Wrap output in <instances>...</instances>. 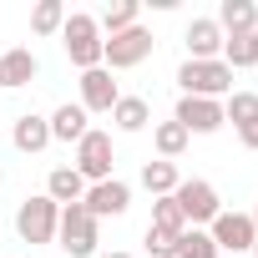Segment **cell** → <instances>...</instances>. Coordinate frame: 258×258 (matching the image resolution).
Segmentation results:
<instances>
[{"mask_svg":"<svg viewBox=\"0 0 258 258\" xmlns=\"http://www.w3.org/2000/svg\"><path fill=\"white\" fill-rule=\"evenodd\" d=\"M177 182H182L177 162H162V157H157V162H147V167H142V187H147L152 198H172V192H177Z\"/></svg>","mask_w":258,"mask_h":258,"instance_id":"20","label":"cell"},{"mask_svg":"<svg viewBox=\"0 0 258 258\" xmlns=\"http://www.w3.org/2000/svg\"><path fill=\"white\" fill-rule=\"evenodd\" d=\"M111 121H116V132H147V126H152L147 96H121V101L111 106Z\"/></svg>","mask_w":258,"mask_h":258,"instance_id":"19","label":"cell"},{"mask_svg":"<svg viewBox=\"0 0 258 258\" xmlns=\"http://www.w3.org/2000/svg\"><path fill=\"white\" fill-rule=\"evenodd\" d=\"M248 218H253V228H258V208H253V213H248Z\"/></svg>","mask_w":258,"mask_h":258,"instance_id":"30","label":"cell"},{"mask_svg":"<svg viewBox=\"0 0 258 258\" xmlns=\"http://www.w3.org/2000/svg\"><path fill=\"white\" fill-rule=\"evenodd\" d=\"M213 21H218L223 36H253L258 31V6H253V0H223Z\"/></svg>","mask_w":258,"mask_h":258,"instance_id":"16","label":"cell"},{"mask_svg":"<svg viewBox=\"0 0 258 258\" xmlns=\"http://www.w3.org/2000/svg\"><path fill=\"white\" fill-rule=\"evenodd\" d=\"M177 258H223V253H218V243L208 238V228H187V233L177 238Z\"/></svg>","mask_w":258,"mask_h":258,"instance_id":"26","label":"cell"},{"mask_svg":"<svg viewBox=\"0 0 258 258\" xmlns=\"http://www.w3.org/2000/svg\"><path fill=\"white\" fill-rule=\"evenodd\" d=\"M187 142H192V137L182 132L177 121H157V126H152V147H157V157H162V162L182 157V152H187Z\"/></svg>","mask_w":258,"mask_h":258,"instance_id":"21","label":"cell"},{"mask_svg":"<svg viewBox=\"0 0 258 258\" xmlns=\"http://www.w3.org/2000/svg\"><path fill=\"white\" fill-rule=\"evenodd\" d=\"M46 198L61 203V208H71V203L86 198V177H81L71 162H66V167H51V177H46Z\"/></svg>","mask_w":258,"mask_h":258,"instance_id":"18","label":"cell"},{"mask_svg":"<svg viewBox=\"0 0 258 258\" xmlns=\"http://www.w3.org/2000/svg\"><path fill=\"white\" fill-rule=\"evenodd\" d=\"M172 121L182 126L187 137H208V132H218L228 116H223V101H208V96H177Z\"/></svg>","mask_w":258,"mask_h":258,"instance_id":"9","label":"cell"},{"mask_svg":"<svg viewBox=\"0 0 258 258\" xmlns=\"http://www.w3.org/2000/svg\"><path fill=\"white\" fill-rule=\"evenodd\" d=\"M96 258H132V253H96Z\"/></svg>","mask_w":258,"mask_h":258,"instance_id":"28","label":"cell"},{"mask_svg":"<svg viewBox=\"0 0 258 258\" xmlns=\"http://www.w3.org/2000/svg\"><path fill=\"white\" fill-rule=\"evenodd\" d=\"M152 31L147 26H132V31H116V36H106V46H101V66L106 71H132V66H142L147 56H152Z\"/></svg>","mask_w":258,"mask_h":258,"instance_id":"6","label":"cell"},{"mask_svg":"<svg viewBox=\"0 0 258 258\" xmlns=\"http://www.w3.org/2000/svg\"><path fill=\"white\" fill-rule=\"evenodd\" d=\"M248 258H258V238H253V253H248Z\"/></svg>","mask_w":258,"mask_h":258,"instance_id":"29","label":"cell"},{"mask_svg":"<svg viewBox=\"0 0 258 258\" xmlns=\"http://www.w3.org/2000/svg\"><path fill=\"white\" fill-rule=\"evenodd\" d=\"M0 182H6V172H0Z\"/></svg>","mask_w":258,"mask_h":258,"instance_id":"32","label":"cell"},{"mask_svg":"<svg viewBox=\"0 0 258 258\" xmlns=\"http://www.w3.org/2000/svg\"><path fill=\"white\" fill-rule=\"evenodd\" d=\"M71 167L86 177V187H91V182H106V177H111V167H116L111 132H96V126H91V132L76 142V162H71Z\"/></svg>","mask_w":258,"mask_h":258,"instance_id":"8","label":"cell"},{"mask_svg":"<svg viewBox=\"0 0 258 258\" xmlns=\"http://www.w3.org/2000/svg\"><path fill=\"white\" fill-rule=\"evenodd\" d=\"M223 116L238 126V142L258 152V91H233V96H223Z\"/></svg>","mask_w":258,"mask_h":258,"instance_id":"12","label":"cell"},{"mask_svg":"<svg viewBox=\"0 0 258 258\" xmlns=\"http://www.w3.org/2000/svg\"><path fill=\"white\" fill-rule=\"evenodd\" d=\"M11 142H16V152H26V157L46 152V147H51V121H46V116H36V111H26V116L16 121Z\"/></svg>","mask_w":258,"mask_h":258,"instance_id":"17","label":"cell"},{"mask_svg":"<svg viewBox=\"0 0 258 258\" xmlns=\"http://www.w3.org/2000/svg\"><path fill=\"white\" fill-rule=\"evenodd\" d=\"M46 121H51V142H81L91 132V116L81 111V101H61Z\"/></svg>","mask_w":258,"mask_h":258,"instance_id":"15","label":"cell"},{"mask_svg":"<svg viewBox=\"0 0 258 258\" xmlns=\"http://www.w3.org/2000/svg\"><path fill=\"white\" fill-rule=\"evenodd\" d=\"M56 223H61V203H51L46 192H31L16 208V233L26 243H56Z\"/></svg>","mask_w":258,"mask_h":258,"instance_id":"5","label":"cell"},{"mask_svg":"<svg viewBox=\"0 0 258 258\" xmlns=\"http://www.w3.org/2000/svg\"><path fill=\"white\" fill-rule=\"evenodd\" d=\"M96 26H101V36L132 31V26H137V0H116V6H106V11L96 16Z\"/></svg>","mask_w":258,"mask_h":258,"instance_id":"23","label":"cell"},{"mask_svg":"<svg viewBox=\"0 0 258 258\" xmlns=\"http://www.w3.org/2000/svg\"><path fill=\"white\" fill-rule=\"evenodd\" d=\"M182 41H187V61H218V56H223V31H218V21H213V16L187 21Z\"/></svg>","mask_w":258,"mask_h":258,"instance_id":"14","label":"cell"},{"mask_svg":"<svg viewBox=\"0 0 258 258\" xmlns=\"http://www.w3.org/2000/svg\"><path fill=\"white\" fill-rule=\"evenodd\" d=\"M253 46H258V31H253Z\"/></svg>","mask_w":258,"mask_h":258,"instance_id":"31","label":"cell"},{"mask_svg":"<svg viewBox=\"0 0 258 258\" xmlns=\"http://www.w3.org/2000/svg\"><path fill=\"white\" fill-rule=\"evenodd\" d=\"M147 258H177V238L172 233H162V228H147Z\"/></svg>","mask_w":258,"mask_h":258,"instance_id":"27","label":"cell"},{"mask_svg":"<svg viewBox=\"0 0 258 258\" xmlns=\"http://www.w3.org/2000/svg\"><path fill=\"white\" fill-rule=\"evenodd\" d=\"M208 238L218 243V253L223 258H248L253 253V238H258V228H253V218L248 213H218L213 223H208Z\"/></svg>","mask_w":258,"mask_h":258,"instance_id":"7","label":"cell"},{"mask_svg":"<svg viewBox=\"0 0 258 258\" xmlns=\"http://www.w3.org/2000/svg\"><path fill=\"white\" fill-rule=\"evenodd\" d=\"M81 111L91 116V111H111L116 101H121V86H116V76L106 71V66H91V71H81Z\"/></svg>","mask_w":258,"mask_h":258,"instance_id":"11","label":"cell"},{"mask_svg":"<svg viewBox=\"0 0 258 258\" xmlns=\"http://www.w3.org/2000/svg\"><path fill=\"white\" fill-rule=\"evenodd\" d=\"M61 26H66V6L61 0H41L31 11V31L36 36H61Z\"/></svg>","mask_w":258,"mask_h":258,"instance_id":"24","label":"cell"},{"mask_svg":"<svg viewBox=\"0 0 258 258\" xmlns=\"http://www.w3.org/2000/svg\"><path fill=\"white\" fill-rule=\"evenodd\" d=\"M147 228H162V233H172V238H182V233H187L182 208H177L172 198H152V223H147Z\"/></svg>","mask_w":258,"mask_h":258,"instance_id":"25","label":"cell"},{"mask_svg":"<svg viewBox=\"0 0 258 258\" xmlns=\"http://www.w3.org/2000/svg\"><path fill=\"white\" fill-rule=\"evenodd\" d=\"M228 71H248V66H258V46H253V36H223V56H218Z\"/></svg>","mask_w":258,"mask_h":258,"instance_id":"22","label":"cell"},{"mask_svg":"<svg viewBox=\"0 0 258 258\" xmlns=\"http://www.w3.org/2000/svg\"><path fill=\"white\" fill-rule=\"evenodd\" d=\"M172 203L182 208V223H187V228H208V223L223 213V198H218V187H213L208 177H182L177 192H172Z\"/></svg>","mask_w":258,"mask_h":258,"instance_id":"4","label":"cell"},{"mask_svg":"<svg viewBox=\"0 0 258 258\" xmlns=\"http://www.w3.org/2000/svg\"><path fill=\"white\" fill-rule=\"evenodd\" d=\"M61 46H66V56H71L76 71H91V66H101V46H106V36H101L96 16H86V11H66Z\"/></svg>","mask_w":258,"mask_h":258,"instance_id":"1","label":"cell"},{"mask_svg":"<svg viewBox=\"0 0 258 258\" xmlns=\"http://www.w3.org/2000/svg\"><path fill=\"white\" fill-rule=\"evenodd\" d=\"M96 218L86 213V203H71V208H61V223H56V248L66 253V258H96Z\"/></svg>","mask_w":258,"mask_h":258,"instance_id":"2","label":"cell"},{"mask_svg":"<svg viewBox=\"0 0 258 258\" xmlns=\"http://www.w3.org/2000/svg\"><path fill=\"white\" fill-rule=\"evenodd\" d=\"M177 86H182V96L223 101V96H233V71L223 61H182L177 66Z\"/></svg>","mask_w":258,"mask_h":258,"instance_id":"3","label":"cell"},{"mask_svg":"<svg viewBox=\"0 0 258 258\" xmlns=\"http://www.w3.org/2000/svg\"><path fill=\"white\" fill-rule=\"evenodd\" d=\"M81 203H86V213H91L96 223H101V218H121L126 208H132V187H126L121 177H106V182H91Z\"/></svg>","mask_w":258,"mask_h":258,"instance_id":"10","label":"cell"},{"mask_svg":"<svg viewBox=\"0 0 258 258\" xmlns=\"http://www.w3.org/2000/svg\"><path fill=\"white\" fill-rule=\"evenodd\" d=\"M36 71H41V61H36L31 46H11V51H0V91H21V86H31Z\"/></svg>","mask_w":258,"mask_h":258,"instance_id":"13","label":"cell"}]
</instances>
